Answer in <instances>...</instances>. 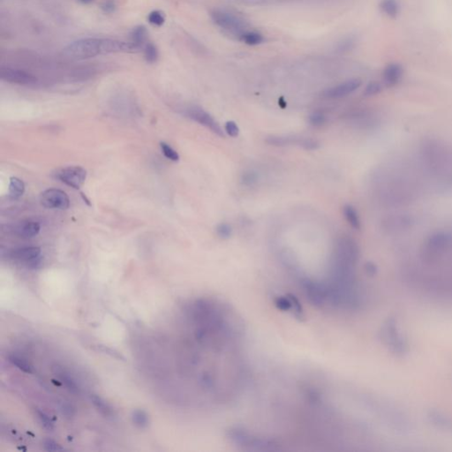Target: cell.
I'll use <instances>...</instances> for the list:
<instances>
[{
  "instance_id": "obj_20",
  "label": "cell",
  "mask_w": 452,
  "mask_h": 452,
  "mask_svg": "<svg viewBox=\"0 0 452 452\" xmlns=\"http://www.w3.org/2000/svg\"><path fill=\"white\" fill-rule=\"evenodd\" d=\"M148 30L145 27L137 26L132 29V32L130 33V42L134 43L135 46L142 47L145 44L148 39Z\"/></svg>"
},
{
  "instance_id": "obj_26",
  "label": "cell",
  "mask_w": 452,
  "mask_h": 452,
  "mask_svg": "<svg viewBox=\"0 0 452 452\" xmlns=\"http://www.w3.org/2000/svg\"><path fill=\"white\" fill-rule=\"evenodd\" d=\"M159 50L152 42H147L144 46V58L148 63H155L159 59Z\"/></svg>"
},
{
  "instance_id": "obj_13",
  "label": "cell",
  "mask_w": 452,
  "mask_h": 452,
  "mask_svg": "<svg viewBox=\"0 0 452 452\" xmlns=\"http://www.w3.org/2000/svg\"><path fill=\"white\" fill-rule=\"evenodd\" d=\"M414 217L406 214H396L392 217L388 218L385 222L387 229L392 232H402L404 230L409 229L414 224Z\"/></svg>"
},
{
  "instance_id": "obj_35",
  "label": "cell",
  "mask_w": 452,
  "mask_h": 452,
  "mask_svg": "<svg viewBox=\"0 0 452 452\" xmlns=\"http://www.w3.org/2000/svg\"><path fill=\"white\" fill-rule=\"evenodd\" d=\"M224 131L228 135L233 137V138L238 137L239 134V126L234 121L226 122L225 126H224Z\"/></svg>"
},
{
  "instance_id": "obj_19",
  "label": "cell",
  "mask_w": 452,
  "mask_h": 452,
  "mask_svg": "<svg viewBox=\"0 0 452 452\" xmlns=\"http://www.w3.org/2000/svg\"><path fill=\"white\" fill-rule=\"evenodd\" d=\"M239 38L247 46H259L264 42V37L262 34L254 30H246L240 35Z\"/></svg>"
},
{
  "instance_id": "obj_22",
  "label": "cell",
  "mask_w": 452,
  "mask_h": 452,
  "mask_svg": "<svg viewBox=\"0 0 452 452\" xmlns=\"http://www.w3.org/2000/svg\"><path fill=\"white\" fill-rule=\"evenodd\" d=\"M25 192V185L23 183L22 180H20L19 178H10L9 182V195L10 197L13 199H18L21 197L23 194Z\"/></svg>"
},
{
  "instance_id": "obj_32",
  "label": "cell",
  "mask_w": 452,
  "mask_h": 452,
  "mask_svg": "<svg viewBox=\"0 0 452 452\" xmlns=\"http://www.w3.org/2000/svg\"><path fill=\"white\" fill-rule=\"evenodd\" d=\"M326 120L325 115L323 113L319 112V111L312 113L308 117V122L310 123L311 126H315V127L323 126L326 123Z\"/></svg>"
},
{
  "instance_id": "obj_7",
  "label": "cell",
  "mask_w": 452,
  "mask_h": 452,
  "mask_svg": "<svg viewBox=\"0 0 452 452\" xmlns=\"http://www.w3.org/2000/svg\"><path fill=\"white\" fill-rule=\"evenodd\" d=\"M9 257L14 262L25 265L27 268H36L41 264V249L37 246H25L13 249Z\"/></svg>"
},
{
  "instance_id": "obj_24",
  "label": "cell",
  "mask_w": 452,
  "mask_h": 452,
  "mask_svg": "<svg viewBox=\"0 0 452 452\" xmlns=\"http://www.w3.org/2000/svg\"><path fill=\"white\" fill-rule=\"evenodd\" d=\"M91 401H92V404H94V406L97 408V410L102 415H104V417H107V418L112 416V409L110 408V405L107 404L106 402L103 398H101L100 397H98L97 395H93L91 397Z\"/></svg>"
},
{
  "instance_id": "obj_21",
  "label": "cell",
  "mask_w": 452,
  "mask_h": 452,
  "mask_svg": "<svg viewBox=\"0 0 452 452\" xmlns=\"http://www.w3.org/2000/svg\"><path fill=\"white\" fill-rule=\"evenodd\" d=\"M266 143L268 145L276 146V147H285V146L297 145L298 138L295 137H289V136H268L265 140Z\"/></svg>"
},
{
  "instance_id": "obj_8",
  "label": "cell",
  "mask_w": 452,
  "mask_h": 452,
  "mask_svg": "<svg viewBox=\"0 0 452 452\" xmlns=\"http://www.w3.org/2000/svg\"><path fill=\"white\" fill-rule=\"evenodd\" d=\"M55 178L71 188L79 189L84 184L87 171L81 166H68L56 171Z\"/></svg>"
},
{
  "instance_id": "obj_5",
  "label": "cell",
  "mask_w": 452,
  "mask_h": 452,
  "mask_svg": "<svg viewBox=\"0 0 452 452\" xmlns=\"http://www.w3.org/2000/svg\"><path fill=\"white\" fill-rule=\"evenodd\" d=\"M210 18L218 28L239 37L247 30L245 29L246 25L244 19L226 10L219 8L212 10L210 12Z\"/></svg>"
},
{
  "instance_id": "obj_27",
  "label": "cell",
  "mask_w": 452,
  "mask_h": 452,
  "mask_svg": "<svg viewBox=\"0 0 452 452\" xmlns=\"http://www.w3.org/2000/svg\"><path fill=\"white\" fill-rule=\"evenodd\" d=\"M36 416L37 418V420H38L39 423L44 430H47V431H52V430H54L53 421L44 412L36 409Z\"/></svg>"
},
{
  "instance_id": "obj_36",
  "label": "cell",
  "mask_w": 452,
  "mask_h": 452,
  "mask_svg": "<svg viewBox=\"0 0 452 452\" xmlns=\"http://www.w3.org/2000/svg\"><path fill=\"white\" fill-rule=\"evenodd\" d=\"M43 448L47 451H59V450H64V448L61 447L59 443H56L53 440H46L43 443Z\"/></svg>"
},
{
  "instance_id": "obj_18",
  "label": "cell",
  "mask_w": 452,
  "mask_h": 452,
  "mask_svg": "<svg viewBox=\"0 0 452 452\" xmlns=\"http://www.w3.org/2000/svg\"><path fill=\"white\" fill-rule=\"evenodd\" d=\"M380 9L390 18H396L400 12V5L397 0H381Z\"/></svg>"
},
{
  "instance_id": "obj_6",
  "label": "cell",
  "mask_w": 452,
  "mask_h": 452,
  "mask_svg": "<svg viewBox=\"0 0 452 452\" xmlns=\"http://www.w3.org/2000/svg\"><path fill=\"white\" fill-rule=\"evenodd\" d=\"M380 335L381 341L395 354L403 355L406 352V342L397 330V323L393 318L385 322L381 327Z\"/></svg>"
},
{
  "instance_id": "obj_33",
  "label": "cell",
  "mask_w": 452,
  "mask_h": 452,
  "mask_svg": "<svg viewBox=\"0 0 452 452\" xmlns=\"http://www.w3.org/2000/svg\"><path fill=\"white\" fill-rule=\"evenodd\" d=\"M149 23L154 26L161 27L165 21V15L160 11H153L148 17Z\"/></svg>"
},
{
  "instance_id": "obj_9",
  "label": "cell",
  "mask_w": 452,
  "mask_h": 452,
  "mask_svg": "<svg viewBox=\"0 0 452 452\" xmlns=\"http://www.w3.org/2000/svg\"><path fill=\"white\" fill-rule=\"evenodd\" d=\"M185 114L195 122L199 123L201 126L207 127L210 131H212L214 133H216L217 135L220 137H223V133L222 127L220 126L219 124L214 120L213 117L210 114L205 111L204 109H201L200 107L192 106L188 108L185 110Z\"/></svg>"
},
{
  "instance_id": "obj_31",
  "label": "cell",
  "mask_w": 452,
  "mask_h": 452,
  "mask_svg": "<svg viewBox=\"0 0 452 452\" xmlns=\"http://www.w3.org/2000/svg\"><path fill=\"white\" fill-rule=\"evenodd\" d=\"M160 146H161L162 152L165 155V157H167L169 160H171V161L173 162H177L179 160V155H178V152L176 151L175 149H172L171 146L166 144L165 142H161Z\"/></svg>"
},
{
  "instance_id": "obj_2",
  "label": "cell",
  "mask_w": 452,
  "mask_h": 452,
  "mask_svg": "<svg viewBox=\"0 0 452 452\" xmlns=\"http://www.w3.org/2000/svg\"><path fill=\"white\" fill-rule=\"evenodd\" d=\"M117 43L115 39L110 38H82L69 43L63 53L71 59H87L94 58L100 54H108L116 52Z\"/></svg>"
},
{
  "instance_id": "obj_34",
  "label": "cell",
  "mask_w": 452,
  "mask_h": 452,
  "mask_svg": "<svg viewBox=\"0 0 452 452\" xmlns=\"http://www.w3.org/2000/svg\"><path fill=\"white\" fill-rule=\"evenodd\" d=\"M217 234L221 239H228L232 237L233 229L232 226L228 223H222L218 224L217 227Z\"/></svg>"
},
{
  "instance_id": "obj_37",
  "label": "cell",
  "mask_w": 452,
  "mask_h": 452,
  "mask_svg": "<svg viewBox=\"0 0 452 452\" xmlns=\"http://www.w3.org/2000/svg\"><path fill=\"white\" fill-rule=\"evenodd\" d=\"M257 181V175L253 171H248L243 174L242 182L245 186H253Z\"/></svg>"
},
{
  "instance_id": "obj_23",
  "label": "cell",
  "mask_w": 452,
  "mask_h": 452,
  "mask_svg": "<svg viewBox=\"0 0 452 452\" xmlns=\"http://www.w3.org/2000/svg\"><path fill=\"white\" fill-rule=\"evenodd\" d=\"M131 418H132V423L138 428L143 430L149 426V415L147 414L145 411L134 410L132 413Z\"/></svg>"
},
{
  "instance_id": "obj_3",
  "label": "cell",
  "mask_w": 452,
  "mask_h": 452,
  "mask_svg": "<svg viewBox=\"0 0 452 452\" xmlns=\"http://www.w3.org/2000/svg\"><path fill=\"white\" fill-rule=\"evenodd\" d=\"M228 438L236 446L247 450H280V442L273 438H267L241 428H233L228 431Z\"/></svg>"
},
{
  "instance_id": "obj_17",
  "label": "cell",
  "mask_w": 452,
  "mask_h": 452,
  "mask_svg": "<svg viewBox=\"0 0 452 452\" xmlns=\"http://www.w3.org/2000/svg\"><path fill=\"white\" fill-rule=\"evenodd\" d=\"M343 213H344V217L347 221V223L352 226V228L357 230V231L360 230L361 222H360V218H359V216H358L355 208L352 207V205H349V204L346 205L345 207L343 208Z\"/></svg>"
},
{
  "instance_id": "obj_30",
  "label": "cell",
  "mask_w": 452,
  "mask_h": 452,
  "mask_svg": "<svg viewBox=\"0 0 452 452\" xmlns=\"http://www.w3.org/2000/svg\"><path fill=\"white\" fill-rule=\"evenodd\" d=\"M382 91V86L378 81H371L366 86L364 89V96L365 97H375L376 95L380 94Z\"/></svg>"
},
{
  "instance_id": "obj_28",
  "label": "cell",
  "mask_w": 452,
  "mask_h": 452,
  "mask_svg": "<svg viewBox=\"0 0 452 452\" xmlns=\"http://www.w3.org/2000/svg\"><path fill=\"white\" fill-rule=\"evenodd\" d=\"M297 145L306 150H317L320 147V143L317 140L306 137L298 138Z\"/></svg>"
},
{
  "instance_id": "obj_16",
  "label": "cell",
  "mask_w": 452,
  "mask_h": 452,
  "mask_svg": "<svg viewBox=\"0 0 452 452\" xmlns=\"http://www.w3.org/2000/svg\"><path fill=\"white\" fill-rule=\"evenodd\" d=\"M53 371L55 372L57 376L60 379V381L65 385V387L67 388L69 391L73 392V393H76V394L79 393L80 389L78 387L76 381H75V380H74V378L72 377L71 375H69V374H67L63 368H60V367H58V366H56V367L53 368Z\"/></svg>"
},
{
  "instance_id": "obj_1",
  "label": "cell",
  "mask_w": 452,
  "mask_h": 452,
  "mask_svg": "<svg viewBox=\"0 0 452 452\" xmlns=\"http://www.w3.org/2000/svg\"><path fill=\"white\" fill-rule=\"evenodd\" d=\"M421 165L425 171L440 181L452 186V146L441 140L425 139L420 147Z\"/></svg>"
},
{
  "instance_id": "obj_39",
  "label": "cell",
  "mask_w": 452,
  "mask_h": 452,
  "mask_svg": "<svg viewBox=\"0 0 452 452\" xmlns=\"http://www.w3.org/2000/svg\"><path fill=\"white\" fill-rule=\"evenodd\" d=\"M81 3L82 4H91L94 1V0H79Z\"/></svg>"
},
{
  "instance_id": "obj_29",
  "label": "cell",
  "mask_w": 452,
  "mask_h": 452,
  "mask_svg": "<svg viewBox=\"0 0 452 452\" xmlns=\"http://www.w3.org/2000/svg\"><path fill=\"white\" fill-rule=\"evenodd\" d=\"M356 40L353 37H347V38L343 39L341 42H339L336 46V51L340 53H345L348 52L354 48L355 46Z\"/></svg>"
},
{
  "instance_id": "obj_10",
  "label": "cell",
  "mask_w": 452,
  "mask_h": 452,
  "mask_svg": "<svg viewBox=\"0 0 452 452\" xmlns=\"http://www.w3.org/2000/svg\"><path fill=\"white\" fill-rule=\"evenodd\" d=\"M0 78L2 81L12 84L33 85L37 82V78L32 74L10 66H1Z\"/></svg>"
},
{
  "instance_id": "obj_14",
  "label": "cell",
  "mask_w": 452,
  "mask_h": 452,
  "mask_svg": "<svg viewBox=\"0 0 452 452\" xmlns=\"http://www.w3.org/2000/svg\"><path fill=\"white\" fill-rule=\"evenodd\" d=\"M404 70L402 65L397 63H391L387 65L382 73V78L387 87H394L400 82L403 77Z\"/></svg>"
},
{
  "instance_id": "obj_4",
  "label": "cell",
  "mask_w": 452,
  "mask_h": 452,
  "mask_svg": "<svg viewBox=\"0 0 452 452\" xmlns=\"http://www.w3.org/2000/svg\"><path fill=\"white\" fill-rule=\"evenodd\" d=\"M452 251V233L439 231L432 233L424 245L422 256L428 263L438 262L443 256Z\"/></svg>"
},
{
  "instance_id": "obj_12",
  "label": "cell",
  "mask_w": 452,
  "mask_h": 452,
  "mask_svg": "<svg viewBox=\"0 0 452 452\" xmlns=\"http://www.w3.org/2000/svg\"><path fill=\"white\" fill-rule=\"evenodd\" d=\"M361 84V81L359 79H351L323 91V97L328 99L343 98L355 92Z\"/></svg>"
},
{
  "instance_id": "obj_38",
  "label": "cell",
  "mask_w": 452,
  "mask_h": 452,
  "mask_svg": "<svg viewBox=\"0 0 452 452\" xmlns=\"http://www.w3.org/2000/svg\"><path fill=\"white\" fill-rule=\"evenodd\" d=\"M114 5L111 2H105L102 6V9L104 10V13H112L114 11Z\"/></svg>"
},
{
  "instance_id": "obj_11",
  "label": "cell",
  "mask_w": 452,
  "mask_h": 452,
  "mask_svg": "<svg viewBox=\"0 0 452 452\" xmlns=\"http://www.w3.org/2000/svg\"><path fill=\"white\" fill-rule=\"evenodd\" d=\"M43 207L55 210H66L70 206V199L64 191L59 189H48L44 191L40 197Z\"/></svg>"
},
{
  "instance_id": "obj_15",
  "label": "cell",
  "mask_w": 452,
  "mask_h": 452,
  "mask_svg": "<svg viewBox=\"0 0 452 452\" xmlns=\"http://www.w3.org/2000/svg\"><path fill=\"white\" fill-rule=\"evenodd\" d=\"M41 230V226L36 221L26 220L17 223L13 227V233L20 238L30 239L36 237Z\"/></svg>"
},
{
  "instance_id": "obj_25",
  "label": "cell",
  "mask_w": 452,
  "mask_h": 452,
  "mask_svg": "<svg viewBox=\"0 0 452 452\" xmlns=\"http://www.w3.org/2000/svg\"><path fill=\"white\" fill-rule=\"evenodd\" d=\"M8 360H9L11 364L15 366L17 368H19V370H21V371L26 373V374H33L34 373L32 366L30 365L29 362L27 361L26 359L20 358L19 356L10 355L8 357Z\"/></svg>"
}]
</instances>
